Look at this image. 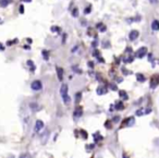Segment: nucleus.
Returning <instances> with one entry per match:
<instances>
[{
    "instance_id": "nucleus-1",
    "label": "nucleus",
    "mask_w": 159,
    "mask_h": 158,
    "mask_svg": "<svg viewBox=\"0 0 159 158\" xmlns=\"http://www.w3.org/2000/svg\"><path fill=\"white\" fill-rule=\"evenodd\" d=\"M61 96H62L63 101L65 104H69V103H70V97H69L68 95V86L65 85V84L61 86Z\"/></svg>"
},
{
    "instance_id": "nucleus-2",
    "label": "nucleus",
    "mask_w": 159,
    "mask_h": 158,
    "mask_svg": "<svg viewBox=\"0 0 159 158\" xmlns=\"http://www.w3.org/2000/svg\"><path fill=\"white\" fill-rule=\"evenodd\" d=\"M31 87H32V90H39L41 88V81H34L32 83Z\"/></svg>"
},
{
    "instance_id": "nucleus-3",
    "label": "nucleus",
    "mask_w": 159,
    "mask_h": 158,
    "mask_svg": "<svg viewBox=\"0 0 159 158\" xmlns=\"http://www.w3.org/2000/svg\"><path fill=\"white\" fill-rule=\"evenodd\" d=\"M44 128V122L41 120H37L36 124H35V132H39Z\"/></svg>"
},
{
    "instance_id": "nucleus-4",
    "label": "nucleus",
    "mask_w": 159,
    "mask_h": 158,
    "mask_svg": "<svg viewBox=\"0 0 159 158\" xmlns=\"http://www.w3.org/2000/svg\"><path fill=\"white\" fill-rule=\"evenodd\" d=\"M133 123H134V118H130L127 121L123 122V126H131Z\"/></svg>"
},
{
    "instance_id": "nucleus-5",
    "label": "nucleus",
    "mask_w": 159,
    "mask_h": 158,
    "mask_svg": "<svg viewBox=\"0 0 159 158\" xmlns=\"http://www.w3.org/2000/svg\"><path fill=\"white\" fill-rule=\"evenodd\" d=\"M82 113H83L82 108H81V107H77V108L75 109V111H74V117H76V118L81 117V116H82Z\"/></svg>"
},
{
    "instance_id": "nucleus-6",
    "label": "nucleus",
    "mask_w": 159,
    "mask_h": 158,
    "mask_svg": "<svg viewBox=\"0 0 159 158\" xmlns=\"http://www.w3.org/2000/svg\"><path fill=\"white\" fill-rule=\"evenodd\" d=\"M145 54H146V48H141V49L137 51L136 55H137V57H140V58H141V57H143Z\"/></svg>"
},
{
    "instance_id": "nucleus-7",
    "label": "nucleus",
    "mask_w": 159,
    "mask_h": 158,
    "mask_svg": "<svg viewBox=\"0 0 159 158\" xmlns=\"http://www.w3.org/2000/svg\"><path fill=\"white\" fill-rule=\"evenodd\" d=\"M151 27H153L154 30H159V22L158 21H154L153 24H151Z\"/></svg>"
},
{
    "instance_id": "nucleus-8",
    "label": "nucleus",
    "mask_w": 159,
    "mask_h": 158,
    "mask_svg": "<svg viewBox=\"0 0 159 158\" xmlns=\"http://www.w3.org/2000/svg\"><path fill=\"white\" fill-rule=\"evenodd\" d=\"M137 35H138V34H137V32H132L131 35H130V38H131L132 41H133V39H135V38H136Z\"/></svg>"
},
{
    "instance_id": "nucleus-9",
    "label": "nucleus",
    "mask_w": 159,
    "mask_h": 158,
    "mask_svg": "<svg viewBox=\"0 0 159 158\" xmlns=\"http://www.w3.org/2000/svg\"><path fill=\"white\" fill-rule=\"evenodd\" d=\"M57 71H58V77H59V80H62V69L61 68H58L57 69Z\"/></svg>"
},
{
    "instance_id": "nucleus-10",
    "label": "nucleus",
    "mask_w": 159,
    "mask_h": 158,
    "mask_svg": "<svg viewBox=\"0 0 159 158\" xmlns=\"http://www.w3.org/2000/svg\"><path fill=\"white\" fill-rule=\"evenodd\" d=\"M137 80H138V81H144V80H145V77H142L141 74H137Z\"/></svg>"
},
{
    "instance_id": "nucleus-11",
    "label": "nucleus",
    "mask_w": 159,
    "mask_h": 158,
    "mask_svg": "<svg viewBox=\"0 0 159 158\" xmlns=\"http://www.w3.org/2000/svg\"><path fill=\"white\" fill-rule=\"evenodd\" d=\"M8 2H9V1H7V0H2V2H1V5L3 6V7H5L6 5H7V3H8Z\"/></svg>"
},
{
    "instance_id": "nucleus-12",
    "label": "nucleus",
    "mask_w": 159,
    "mask_h": 158,
    "mask_svg": "<svg viewBox=\"0 0 159 158\" xmlns=\"http://www.w3.org/2000/svg\"><path fill=\"white\" fill-rule=\"evenodd\" d=\"M120 95H121V96H122V97H125V98H127V94H124V92H122V90H121V92H120Z\"/></svg>"
},
{
    "instance_id": "nucleus-13",
    "label": "nucleus",
    "mask_w": 159,
    "mask_h": 158,
    "mask_svg": "<svg viewBox=\"0 0 159 158\" xmlns=\"http://www.w3.org/2000/svg\"><path fill=\"white\" fill-rule=\"evenodd\" d=\"M20 11H21V12H23V6H21V8H20Z\"/></svg>"
},
{
    "instance_id": "nucleus-14",
    "label": "nucleus",
    "mask_w": 159,
    "mask_h": 158,
    "mask_svg": "<svg viewBox=\"0 0 159 158\" xmlns=\"http://www.w3.org/2000/svg\"><path fill=\"white\" fill-rule=\"evenodd\" d=\"M19 158H25V156H23V155H22V156H20Z\"/></svg>"
}]
</instances>
